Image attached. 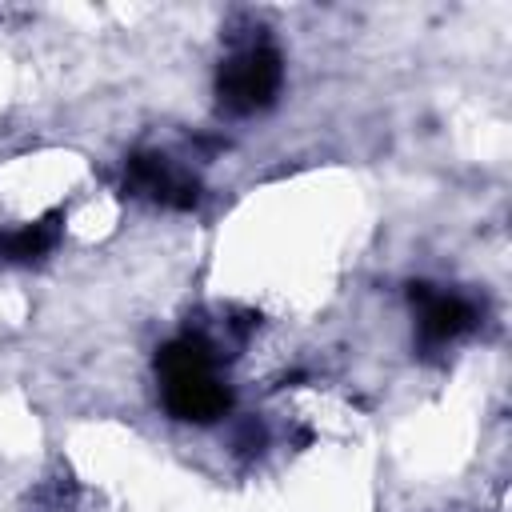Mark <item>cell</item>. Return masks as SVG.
Instances as JSON below:
<instances>
[{
  "instance_id": "cell-1",
  "label": "cell",
  "mask_w": 512,
  "mask_h": 512,
  "mask_svg": "<svg viewBox=\"0 0 512 512\" xmlns=\"http://www.w3.org/2000/svg\"><path fill=\"white\" fill-rule=\"evenodd\" d=\"M160 388H164V404L176 420H196V424H208L216 416L228 412V384L220 380V368H216V352L196 340V336H184L176 344H168L160 352Z\"/></svg>"
},
{
  "instance_id": "cell-3",
  "label": "cell",
  "mask_w": 512,
  "mask_h": 512,
  "mask_svg": "<svg viewBox=\"0 0 512 512\" xmlns=\"http://www.w3.org/2000/svg\"><path fill=\"white\" fill-rule=\"evenodd\" d=\"M128 184L140 196H152L164 204H192L196 200V184H188L180 172H172L164 164V156H136L128 168Z\"/></svg>"
},
{
  "instance_id": "cell-4",
  "label": "cell",
  "mask_w": 512,
  "mask_h": 512,
  "mask_svg": "<svg viewBox=\"0 0 512 512\" xmlns=\"http://www.w3.org/2000/svg\"><path fill=\"white\" fill-rule=\"evenodd\" d=\"M468 324H472V308L464 300H456V296H432L424 304V312H420V332L432 344L456 340L460 332H468Z\"/></svg>"
},
{
  "instance_id": "cell-2",
  "label": "cell",
  "mask_w": 512,
  "mask_h": 512,
  "mask_svg": "<svg viewBox=\"0 0 512 512\" xmlns=\"http://www.w3.org/2000/svg\"><path fill=\"white\" fill-rule=\"evenodd\" d=\"M280 52L268 48V44H244L236 48L224 64H220V76H216V92H220V104L236 116H248V112H260L272 104L276 88H280Z\"/></svg>"
},
{
  "instance_id": "cell-5",
  "label": "cell",
  "mask_w": 512,
  "mask_h": 512,
  "mask_svg": "<svg viewBox=\"0 0 512 512\" xmlns=\"http://www.w3.org/2000/svg\"><path fill=\"white\" fill-rule=\"evenodd\" d=\"M52 240H56L52 220H40V224H28V228L4 236L0 252H4V260H36V256H44L52 248Z\"/></svg>"
}]
</instances>
